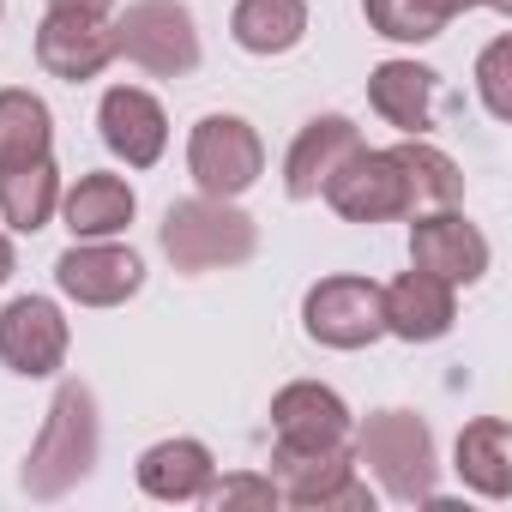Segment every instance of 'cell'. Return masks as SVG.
Here are the masks:
<instances>
[{"mask_svg":"<svg viewBox=\"0 0 512 512\" xmlns=\"http://www.w3.org/2000/svg\"><path fill=\"white\" fill-rule=\"evenodd\" d=\"M350 404L320 386V380H290L278 398H272V434L278 446H350Z\"/></svg>","mask_w":512,"mask_h":512,"instance_id":"14","label":"cell"},{"mask_svg":"<svg viewBox=\"0 0 512 512\" xmlns=\"http://www.w3.org/2000/svg\"><path fill=\"white\" fill-rule=\"evenodd\" d=\"M187 175L205 199H241L266 175V145L241 115H205L187 133Z\"/></svg>","mask_w":512,"mask_h":512,"instance_id":"6","label":"cell"},{"mask_svg":"<svg viewBox=\"0 0 512 512\" xmlns=\"http://www.w3.org/2000/svg\"><path fill=\"white\" fill-rule=\"evenodd\" d=\"M512 37H494L488 49H482V61H476V97H482V109L494 115V121H506L512 115Z\"/></svg>","mask_w":512,"mask_h":512,"instance_id":"26","label":"cell"},{"mask_svg":"<svg viewBox=\"0 0 512 512\" xmlns=\"http://www.w3.org/2000/svg\"><path fill=\"white\" fill-rule=\"evenodd\" d=\"M109 61H115V37H109V19L49 13V19L37 25V67H43L49 79L85 85V79H97Z\"/></svg>","mask_w":512,"mask_h":512,"instance_id":"15","label":"cell"},{"mask_svg":"<svg viewBox=\"0 0 512 512\" xmlns=\"http://www.w3.org/2000/svg\"><path fill=\"white\" fill-rule=\"evenodd\" d=\"M368 31L386 43H434L452 19L440 13V0H362Z\"/></svg>","mask_w":512,"mask_h":512,"instance_id":"25","label":"cell"},{"mask_svg":"<svg viewBox=\"0 0 512 512\" xmlns=\"http://www.w3.org/2000/svg\"><path fill=\"white\" fill-rule=\"evenodd\" d=\"M344 223H392V217H410V187H404V169L392 151H356L320 193Z\"/></svg>","mask_w":512,"mask_h":512,"instance_id":"11","label":"cell"},{"mask_svg":"<svg viewBox=\"0 0 512 512\" xmlns=\"http://www.w3.org/2000/svg\"><path fill=\"white\" fill-rule=\"evenodd\" d=\"M139 199L121 175H79L73 187H61V217L73 229V241H115L127 223H133Z\"/></svg>","mask_w":512,"mask_h":512,"instance_id":"19","label":"cell"},{"mask_svg":"<svg viewBox=\"0 0 512 512\" xmlns=\"http://www.w3.org/2000/svg\"><path fill=\"white\" fill-rule=\"evenodd\" d=\"M13 272H19V260H13V241H7V235H0V284H7Z\"/></svg>","mask_w":512,"mask_h":512,"instance_id":"29","label":"cell"},{"mask_svg":"<svg viewBox=\"0 0 512 512\" xmlns=\"http://www.w3.org/2000/svg\"><path fill=\"white\" fill-rule=\"evenodd\" d=\"M356 151H362V127H356L350 115H314V121L296 133L290 157H284V193H290V199H320L326 181H332Z\"/></svg>","mask_w":512,"mask_h":512,"instance_id":"13","label":"cell"},{"mask_svg":"<svg viewBox=\"0 0 512 512\" xmlns=\"http://www.w3.org/2000/svg\"><path fill=\"white\" fill-rule=\"evenodd\" d=\"M49 13H79V19H109L115 0H49Z\"/></svg>","mask_w":512,"mask_h":512,"instance_id":"28","label":"cell"},{"mask_svg":"<svg viewBox=\"0 0 512 512\" xmlns=\"http://www.w3.org/2000/svg\"><path fill=\"white\" fill-rule=\"evenodd\" d=\"M97 127H103V145L127 163V169H151L163 151H169V115L151 91L139 85H109L103 103H97Z\"/></svg>","mask_w":512,"mask_h":512,"instance_id":"12","label":"cell"},{"mask_svg":"<svg viewBox=\"0 0 512 512\" xmlns=\"http://www.w3.org/2000/svg\"><path fill=\"white\" fill-rule=\"evenodd\" d=\"M67 344H73L67 314L49 296H13L7 308H0V362H7L13 374H25V380L61 374Z\"/></svg>","mask_w":512,"mask_h":512,"instance_id":"10","label":"cell"},{"mask_svg":"<svg viewBox=\"0 0 512 512\" xmlns=\"http://www.w3.org/2000/svg\"><path fill=\"white\" fill-rule=\"evenodd\" d=\"M392 157H398V169H404L410 211H440V205H458V199H464V169H458L440 145H428L422 133L404 139V145H392Z\"/></svg>","mask_w":512,"mask_h":512,"instance_id":"24","label":"cell"},{"mask_svg":"<svg viewBox=\"0 0 512 512\" xmlns=\"http://www.w3.org/2000/svg\"><path fill=\"white\" fill-rule=\"evenodd\" d=\"M260 247V229H253L247 211H235V199H175L163 211V253L175 272H223L253 260Z\"/></svg>","mask_w":512,"mask_h":512,"instance_id":"3","label":"cell"},{"mask_svg":"<svg viewBox=\"0 0 512 512\" xmlns=\"http://www.w3.org/2000/svg\"><path fill=\"white\" fill-rule=\"evenodd\" d=\"M229 37L247 55H290L308 37V0H235L229 13Z\"/></svg>","mask_w":512,"mask_h":512,"instance_id":"21","label":"cell"},{"mask_svg":"<svg viewBox=\"0 0 512 512\" xmlns=\"http://www.w3.org/2000/svg\"><path fill=\"white\" fill-rule=\"evenodd\" d=\"M205 494H211V506H223V512H229V506H266V512H272V506L284 500L272 476H223V482H211Z\"/></svg>","mask_w":512,"mask_h":512,"instance_id":"27","label":"cell"},{"mask_svg":"<svg viewBox=\"0 0 512 512\" xmlns=\"http://www.w3.org/2000/svg\"><path fill=\"white\" fill-rule=\"evenodd\" d=\"M470 7H482V0H440V13H446V19H458V13H470Z\"/></svg>","mask_w":512,"mask_h":512,"instance_id":"30","label":"cell"},{"mask_svg":"<svg viewBox=\"0 0 512 512\" xmlns=\"http://www.w3.org/2000/svg\"><path fill=\"white\" fill-rule=\"evenodd\" d=\"M458 476L464 488H476L482 500H506L512 494V428L506 416H476L458 434Z\"/></svg>","mask_w":512,"mask_h":512,"instance_id":"20","label":"cell"},{"mask_svg":"<svg viewBox=\"0 0 512 512\" xmlns=\"http://www.w3.org/2000/svg\"><path fill=\"white\" fill-rule=\"evenodd\" d=\"M356 434V464H368V476L392 494V500H404V506H416V500H434V482H440V464H434V428L416 416V410H374L362 428H350Z\"/></svg>","mask_w":512,"mask_h":512,"instance_id":"2","label":"cell"},{"mask_svg":"<svg viewBox=\"0 0 512 512\" xmlns=\"http://www.w3.org/2000/svg\"><path fill=\"white\" fill-rule=\"evenodd\" d=\"M115 55L157 73V79H181L199 67V25L181 0H133V7L109 25Z\"/></svg>","mask_w":512,"mask_h":512,"instance_id":"5","label":"cell"},{"mask_svg":"<svg viewBox=\"0 0 512 512\" xmlns=\"http://www.w3.org/2000/svg\"><path fill=\"white\" fill-rule=\"evenodd\" d=\"M482 7H494V13H512V0H482Z\"/></svg>","mask_w":512,"mask_h":512,"instance_id":"31","label":"cell"},{"mask_svg":"<svg viewBox=\"0 0 512 512\" xmlns=\"http://www.w3.org/2000/svg\"><path fill=\"white\" fill-rule=\"evenodd\" d=\"M272 482L302 512H374L350 446H272Z\"/></svg>","mask_w":512,"mask_h":512,"instance_id":"4","label":"cell"},{"mask_svg":"<svg viewBox=\"0 0 512 512\" xmlns=\"http://www.w3.org/2000/svg\"><path fill=\"white\" fill-rule=\"evenodd\" d=\"M380 308H386V338H404V344H434V338H446L452 320H458L452 284H440V278H428V272H416V266L380 290Z\"/></svg>","mask_w":512,"mask_h":512,"instance_id":"16","label":"cell"},{"mask_svg":"<svg viewBox=\"0 0 512 512\" xmlns=\"http://www.w3.org/2000/svg\"><path fill=\"white\" fill-rule=\"evenodd\" d=\"M434 91H440V73L434 67H416V61H380L368 73V103L380 121H392L404 139L428 133L434 127Z\"/></svg>","mask_w":512,"mask_h":512,"instance_id":"18","label":"cell"},{"mask_svg":"<svg viewBox=\"0 0 512 512\" xmlns=\"http://www.w3.org/2000/svg\"><path fill=\"white\" fill-rule=\"evenodd\" d=\"M410 266L440 278V284H482L488 278V235L458 211V205H440V211H410Z\"/></svg>","mask_w":512,"mask_h":512,"instance_id":"8","label":"cell"},{"mask_svg":"<svg viewBox=\"0 0 512 512\" xmlns=\"http://www.w3.org/2000/svg\"><path fill=\"white\" fill-rule=\"evenodd\" d=\"M0 19H7V0H0Z\"/></svg>","mask_w":512,"mask_h":512,"instance_id":"32","label":"cell"},{"mask_svg":"<svg viewBox=\"0 0 512 512\" xmlns=\"http://www.w3.org/2000/svg\"><path fill=\"white\" fill-rule=\"evenodd\" d=\"M97 446H103V422H97V392L85 380H61L49 416H43V434L31 440V458L19 470L25 494L31 500H61L73 494L91 464H97Z\"/></svg>","mask_w":512,"mask_h":512,"instance_id":"1","label":"cell"},{"mask_svg":"<svg viewBox=\"0 0 512 512\" xmlns=\"http://www.w3.org/2000/svg\"><path fill=\"white\" fill-rule=\"evenodd\" d=\"M55 290L79 308H121L145 290V260L115 241H73L55 260Z\"/></svg>","mask_w":512,"mask_h":512,"instance_id":"9","label":"cell"},{"mask_svg":"<svg viewBox=\"0 0 512 512\" xmlns=\"http://www.w3.org/2000/svg\"><path fill=\"white\" fill-rule=\"evenodd\" d=\"M55 211H61V169H55V157L0 169V223L7 229L37 235V229H49Z\"/></svg>","mask_w":512,"mask_h":512,"instance_id":"22","label":"cell"},{"mask_svg":"<svg viewBox=\"0 0 512 512\" xmlns=\"http://www.w3.org/2000/svg\"><path fill=\"white\" fill-rule=\"evenodd\" d=\"M217 482V464H211V446L205 440H157L139 452V488L163 506H187V500H205V488Z\"/></svg>","mask_w":512,"mask_h":512,"instance_id":"17","label":"cell"},{"mask_svg":"<svg viewBox=\"0 0 512 512\" xmlns=\"http://www.w3.org/2000/svg\"><path fill=\"white\" fill-rule=\"evenodd\" d=\"M302 332L326 350H368L386 338V308L380 284L356 272H332L302 296Z\"/></svg>","mask_w":512,"mask_h":512,"instance_id":"7","label":"cell"},{"mask_svg":"<svg viewBox=\"0 0 512 512\" xmlns=\"http://www.w3.org/2000/svg\"><path fill=\"white\" fill-rule=\"evenodd\" d=\"M55 151V115L37 91L7 85L0 91V169H19Z\"/></svg>","mask_w":512,"mask_h":512,"instance_id":"23","label":"cell"}]
</instances>
